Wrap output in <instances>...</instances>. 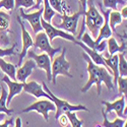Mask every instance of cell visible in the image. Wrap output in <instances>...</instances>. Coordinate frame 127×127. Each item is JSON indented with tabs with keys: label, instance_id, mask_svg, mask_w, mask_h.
I'll list each match as a JSON object with an SVG mask.
<instances>
[{
	"label": "cell",
	"instance_id": "e0dca14e",
	"mask_svg": "<svg viewBox=\"0 0 127 127\" xmlns=\"http://www.w3.org/2000/svg\"><path fill=\"white\" fill-rule=\"evenodd\" d=\"M104 60L107 64L108 68L111 69L113 73V83L114 86H117V78L119 77V72H118V54H113L109 55L108 53L104 57Z\"/></svg>",
	"mask_w": 127,
	"mask_h": 127
},
{
	"label": "cell",
	"instance_id": "30bf717a",
	"mask_svg": "<svg viewBox=\"0 0 127 127\" xmlns=\"http://www.w3.org/2000/svg\"><path fill=\"white\" fill-rule=\"evenodd\" d=\"M42 13H43V9H38L35 12L27 13L26 10H24L22 7H19V16L23 19H26L27 22L30 23L32 29H33V32L35 34H38L40 32L43 31V28H42V25H41Z\"/></svg>",
	"mask_w": 127,
	"mask_h": 127
},
{
	"label": "cell",
	"instance_id": "ba28073f",
	"mask_svg": "<svg viewBox=\"0 0 127 127\" xmlns=\"http://www.w3.org/2000/svg\"><path fill=\"white\" fill-rule=\"evenodd\" d=\"M83 14H84V12H82V11L75 12L72 15L63 14V15H61L62 23L59 24V25H56L55 27L57 29H60L62 31H64V32H67V33H70L71 35L74 36L76 34V28H77V24H78V19Z\"/></svg>",
	"mask_w": 127,
	"mask_h": 127
},
{
	"label": "cell",
	"instance_id": "836d02e7",
	"mask_svg": "<svg viewBox=\"0 0 127 127\" xmlns=\"http://www.w3.org/2000/svg\"><path fill=\"white\" fill-rule=\"evenodd\" d=\"M106 47H107V41L102 40L101 42H99L98 44L95 45V50H97L98 52H104Z\"/></svg>",
	"mask_w": 127,
	"mask_h": 127
},
{
	"label": "cell",
	"instance_id": "8d00e7d4",
	"mask_svg": "<svg viewBox=\"0 0 127 127\" xmlns=\"http://www.w3.org/2000/svg\"><path fill=\"white\" fill-rule=\"evenodd\" d=\"M7 126H14V122H13V118H9L6 119L3 123H1V127H7Z\"/></svg>",
	"mask_w": 127,
	"mask_h": 127
},
{
	"label": "cell",
	"instance_id": "ffe728a7",
	"mask_svg": "<svg viewBox=\"0 0 127 127\" xmlns=\"http://www.w3.org/2000/svg\"><path fill=\"white\" fill-rule=\"evenodd\" d=\"M10 24V16L4 11H0V38L2 40L6 36L7 32L9 30Z\"/></svg>",
	"mask_w": 127,
	"mask_h": 127
},
{
	"label": "cell",
	"instance_id": "8992f818",
	"mask_svg": "<svg viewBox=\"0 0 127 127\" xmlns=\"http://www.w3.org/2000/svg\"><path fill=\"white\" fill-rule=\"evenodd\" d=\"M41 25H42V28H43V31L45 32V34L47 35L50 43H52L54 41L55 38L59 37V38H62V39H65L67 41H71V42H74L76 41V39L74 38V36L71 35L70 33H67V32H64L60 29H57L56 27H54L51 23H47L46 20H44L43 18H41Z\"/></svg>",
	"mask_w": 127,
	"mask_h": 127
},
{
	"label": "cell",
	"instance_id": "74e56055",
	"mask_svg": "<svg viewBox=\"0 0 127 127\" xmlns=\"http://www.w3.org/2000/svg\"><path fill=\"white\" fill-rule=\"evenodd\" d=\"M120 14H121L122 18H125V19L127 18V6H126V5L123 6V8H122V10H121Z\"/></svg>",
	"mask_w": 127,
	"mask_h": 127
},
{
	"label": "cell",
	"instance_id": "7402d4cb",
	"mask_svg": "<svg viewBox=\"0 0 127 127\" xmlns=\"http://www.w3.org/2000/svg\"><path fill=\"white\" fill-rule=\"evenodd\" d=\"M1 94H0V112H3L7 115H11L14 111L12 109H9L6 105V100H7V94L8 92L5 90L4 87L1 86Z\"/></svg>",
	"mask_w": 127,
	"mask_h": 127
},
{
	"label": "cell",
	"instance_id": "7a4b0ae2",
	"mask_svg": "<svg viewBox=\"0 0 127 127\" xmlns=\"http://www.w3.org/2000/svg\"><path fill=\"white\" fill-rule=\"evenodd\" d=\"M83 16V22L86 25V28L90 30V32L93 35V38L96 39L98 37L99 31L104 23V16L100 13V11L97 9L96 5L93 1L89 3V9L87 10Z\"/></svg>",
	"mask_w": 127,
	"mask_h": 127
},
{
	"label": "cell",
	"instance_id": "d6986e66",
	"mask_svg": "<svg viewBox=\"0 0 127 127\" xmlns=\"http://www.w3.org/2000/svg\"><path fill=\"white\" fill-rule=\"evenodd\" d=\"M0 70L4 72L9 78H11L12 80H16V66L11 63L6 62L3 57H0Z\"/></svg>",
	"mask_w": 127,
	"mask_h": 127
},
{
	"label": "cell",
	"instance_id": "3957f363",
	"mask_svg": "<svg viewBox=\"0 0 127 127\" xmlns=\"http://www.w3.org/2000/svg\"><path fill=\"white\" fill-rule=\"evenodd\" d=\"M42 87H43L44 91L50 96L51 101L55 104V107H56L55 119L56 120H58L59 116L61 114H63V113H65L66 111H74V112H77V111H87V112H89V109L86 107V106H82V105H71L67 101H64V100H61V99L57 98L55 95L48 89L47 84L45 82L42 83Z\"/></svg>",
	"mask_w": 127,
	"mask_h": 127
},
{
	"label": "cell",
	"instance_id": "2e32d148",
	"mask_svg": "<svg viewBox=\"0 0 127 127\" xmlns=\"http://www.w3.org/2000/svg\"><path fill=\"white\" fill-rule=\"evenodd\" d=\"M37 67L35 61L29 58V60H26V62L24 63V65L22 67H19L16 70V80L19 82H26L27 78L32 74L33 70Z\"/></svg>",
	"mask_w": 127,
	"mask_h": 127
},
{
	"label": "cell",
	"instance_id": "277c9868",
	"mask_svg": "<svg viewBox=\"0 0 127 127\" xmlns=\"http://www.w3.org/2000/svg\"><path fill=\"white\" fill-rule=\"evenodd\" d=\"M65 52L66 49L63 48L61 50V54L57 56L55 59H53V63L51 64V71H52V80L53 84H56V78L58 75H64L66 77L72 78V74L69 73L70 63L65 59Z\"/></svg>",
	"mask_w": 127,
	"mask_h": 127
},
{
	"label": "cell",
	"instance_id": "83f0119b",
	"mask_svg": "<svg viewBox=\"0 0 127 127\" xmlns=\"http://www.w3.org/2000/svg\"><path fill=\"white\" fill-rule=\"evenodd\" d=\"M118 82V91L121 96H125L126 98V93H127V78L126 76H119L117 78Z\"/></svg>",
	"mask_w": 127,
	"mask_h": 127
},
{
	"label": "cell",
	"instance_id": "4316f807",
	"mask_svg": "<svg viewBox=\"0 0 127 127\" xmlns=\"http://www.w3.org/2000/svg\"><path fill=\"white\" fill-rule=\"evenodd\" d=\"M119 4L122 6H125L126 0H103V5L108 9L117 10Z\"/></svg>",
	"mask_w": 127,
	"mask_h": 127
},
{
	"label": "cell",
	"instance_id": "7c38bea8",
	"mask_svg": "<svg viewBox=\"0 0 127 127\" xmlns=\"http://www.w3.org/2000/svg\"><path fill=\"white\" fill-rule=\"evenodd\" d=\"M23 91L28 93L32 96H34L36 99L45 98L51 101L49 95L43 90L42 84H39L37 81H30V82H23Z\"/></svg>",
	"mask_w": 127,
	"mask_h": 127
},
{
	"label": "cell",
	"instance_id": "d590c367",
	"mask_svg": "<svg viewBox=\"0 0 127 127\" xmlns=\"http://www.w3.org/2000/svg\"><path fill=\"white\" fill-rule=\"evenodd\" d=\"M79 5H80L79 11L86 12L87 11V7H88V0H79Z\"/></svg>",
	"mask_w": 127,
	"mask_h": 127
},
{
	"label": "cell",
	"instance_id": "9a60e30c",
	"mask_svg": "<svg viewBox=\"0 0 127 127\" xmlns=\"http://www.w3.org/2000/svg\"><path fill=\"white\" fill-rule=\"evenodd\" d=\"M3 82H5L8 87V94H7V100H6V105L8 106L11 103V100L13 97L17 96L23 92V82H16V80L10 79L7 75L3 76L1 79Z\"/></svg>",
	"mask_w": 127,
	"mask_h": 127
},
{
	"label": "cell",
	"instance_id": "d4e9b609",
	"mask_svg": "<svg viewBox=\"0 0 127 127\" xmlns=\"http://www.w3.org/2000/svg\"><path fill=\"white\" fill-rule=\"evenodd\" d=\"M64 114L66 115V117L68 118V121L70 122V126H72V127H81V126H83L84 122L77 118V116H76L74 111H66Z\"/></svg>",
	"mask_w": 127,
	"mask_h": 127
},
{
	"label": "cell",
	"instance_id": "5bb4252c",
	"mask_svg": "<svg viewBox=\"0 0 127 127\" xmlns=\"http://www.w3.org/2000/svg\"><path fill=\"white\" fill-rule=\"evenodd\" d=\"M125 97L122 96L119 100L115 101L113 103L107 102V101H102L101 103L103 105L106 106V113H111V112H115L116 114L118 115V117L124 118L126 117V115L124 114V110L126 109V106H125Z\"/></svg>",
	"mask_w": 127,
	"mask_h": 127
},
{
	"label": "cell",
	"instance_id": "44dd1931",
	"mask_svg": "<svg viewBox=\"0 0 127 127\" xmlns=\"http://www.w3.org/2000/svg\"><path fill=\"white\" fill-rule=\"evenodd\" d=\"M122 16L119 11L117 10H113V11L109 12V26L112 30V32L116 33V26H118L122 23Z\"/></svg>",
	"mask_w": 127,
	"mask_h": 127
},
{
	"label": "cell",
	"instance_id": "e575fe53",
	"mask_svg": "<svg viewBox=\"0 0 127 127\" xmlns=\"http://www.w3.org/2000/svg\"><path fill=\"white\" fill-rule=\"evenodd\" d=\"M58 121L60 122V125L61 126H68V118L66 117V115L63 113L59 116V118H58Z\"/></svg>",
	"mask_w": 127,
	"mask_h": 127
},
{
	"label": "cell",
	"instance_id": "4fadbf2b",
	"mask_svg": "<svg viewBox=\"0 0 127 127\" xmlns=\"http://www.w3.org/2000/svg\"><path fill=\"white\" fill-rule=\"evenodd\" d=\"M74 44H76V45H78L79 47H81V48L83 49V51L86 52V54L92 59V61H93L94 63H96V64H98V65H102V66L106 67V68L108 69V71L113 75L111 69H109L108 66H107V64H106V62H105V60H104V56L100 54V52H98L97 50H95V49L89 48L87 45H84L82 42H79L78 40H76V41L74 42Z\"/></svg>",
	"mask_w": 127,
	"mask_h": 127
},
{
	"label": "cell",
	"instance_id": "f1b7e54d",
	"mask_svg": "<svg viewBox=\"0 0 127 127\" xmlns=\"http://www.w3.org/2000/svg\"><path fill=\"white\" fill-rule=\"evenodd\" d=\"M51 7L55 10L56 12H60V13H65V10L63 8L64 3H63L61 0H48Z\"/></svg>",
	"mask_w": 127,
	"mask_h": 127
},
{
	"label": "cell",
	"instance_id": "9c48e42d",
	"mask_svg": "<svg viewBox=\"0 0 127 127\" xmlns=\"http://www.w3.org/2000/svg\"><path fill=\"white\" fill-rule=\"evenodd\" d=\"M27 55H28L29 58H32L35 61L37 67L46 71L47 78H48L49 81H51L52 80V71H51L52 60L50 59V57H49V55L47 54V53H43V54H41V55H37L34 51H32V50L29 51L28 50Z\"/></svg>",
	"mask_w": 127,
	"mask_h": 127
},
{
	"label": "cell",
	"instance_id": "60d3db41",
	"mask_svg": "<svg viewBox=\"0 0 127 127\" xmlns=\"http://www.w3.org/2000/svg\"><path fill=\"white\" fill-rule=\"evenodd\" d=\"M14 126H16V127H20V126H23V125H22V120H20V118H19V117H18V118H16L15 123H14Z\"/></svg>",
	"mask_w": 127,
	"mask_h": 127
},
{
	"label": "cell",
	"instance_id": "52a82bcc",
	"mask_svg": "<svg viewBox=\"0 0 127 127\" xmlns=\"http://www.w3.org/2000/svg\"><path fill=\"white\" fill-rule=\"evenodd\" d=\"M36 48H39L42 52H46L49 55L50 59L53 60L54 56L57 52H61V48H53L50 44V41L47 37V35L45 34V32H40V33L36 34V39L34 42V46Z\"/></svg>",
	"mask_w": 127,
	"mask_h": 127
},
{
	"label": "cell",
	"instance_id": "484cf974",
	"mask_svg": "<svg viewBox=\"0 0 127 127\" xmlns=\"http://www.w3.org/2000/svg\"><path fill=\"white\" fill-rule=\"evenodd\" d=\"M118 72L119 76L127 75V61L124 57V53L118 54Z\"/></svg>",
	"mask_w": 127,
	"mask_h": 127
},
{
	"label": "cell",
	"instance_id": "ab89813d",
	"mask_svg": "<svg viewBox=\"0 0 127 127\" xmlns=\"http://www.w3.org/2000/svg\"><path fill=\"white\" fill-rule=\"evenodd\" d=\"M6 116H7V114H5L3 112H0V127H1V121L5 119Z\"/></svg>",
	"mask_w": 127,
	"mask_h": 127
},
{
	"label": "cell",
	"instance_id": "8fae6325",
	"mask_svg": "<svg viewBox=\"0 0 127 127\" xmlns=\"http://www.w3.org/2000/svg\"><path fill=\"white\" fill-rule=\"evenodd\" d=\"M17 22H18L20 28H22V40H23V50H22V52H20V54H19V59H18V63H17V66H20L22 65V63H23L24 58L27 56L28 50L31 47L34 46V41H33V39H32L30 33L26 30V27H25V25L23 23V18L20 17L19 15L17 16Z\"/></svg>",
	"mask_w": 127,
	"mask_h": 127
},
{
	"label": "cell",
	"instance_id": "5b68a950",
	"mask_svg": "<svg viewBox=\"0 0 127 127\" xmlns=\"http://www.w3.org/2000/svg\"><path fill=\"white\" fill-rule=\"evenodd\" d=\"M37 112L43 115V117L46 121L49 120V112H55L56 107L55 104L52 101L46 99V100H42V101H37L34 104H32L31 106L27 107L22 111V113H29V112Z\"/></svg>",
	"mask_w": 127,
	"mask_h": 127
},
{
	"label": "cell",
	"instance_id": "1f68e13d",
	"mask_svg": "<svg viewBox=\"0 0 127 127\" xmlns=\"http://www.w3.org/2000/svg\"><path fill=\"white\" fill-rule=\"evenodd\" d=\"M0 8H5L6 10L14 9V0H0Z\"/></svg>",
	"mask_w": 127,
	"mask_h": 127
},
{
	"label": "cell",
	"instance_id": "ac0fdd59",
	"mask_svg": "<svg viewBox=\"0 0 127 127\" xmlns=\"http://www.w3.org/2000/svg\"><path fill=\"white\" fill-rule=\"evenodd\" d=\"M107 46H108V54L109 55H113L116 53H124L126 52V42L123 40L122 45L119 46L117 41L115 40V38H113L112 36L107 39Z\"/></svg>",
	"mask_w": 127,
	"mask_h": 127
},
{
	"label": "cell",
	"instance_id": "f546056e",
	"mask_svg": "<svg viewBox=\"0 0 127 127\" xmlns=\"http://www.w3.org/2000/svg\"><path fill=\"white\" fill-rule=\"evenodd\" d=\"M35 5V0H14V8L25 7L27 9Z\"/></svg>",
	"mask_w": 127,
	"mask_h": 127
},
{
	"label": "cell",
	"instance_id": "6da1fadb",
	"mask_svg": "<svg viewBox=\"0 0 127 127\" xmlns=\"http://www.w3.org/2000/svg\"><path fill=\"white\" fill-rule=\"evenodd\" d=\"M82 57L88 62L89 80L87 84H84V87L81 89V93H87L92 88V86L96 84L98 96H100L102 93V83H105L107 89L113 90L115 88L113 83V75L108 71V69L102 65H98L96 63H94L86 53H82Z\"/></svg>",
	"mask_w": 127,
	"mask_h": 127
},
{
	"label": "cell",
	"instance_id": "d6a6232c",
	"mask_svg": "<svg viewBox=\"0 0 127 127\" xmlns=\"http://www.w3.org/2000/svg\"><path fill=\"white\" fill-rule=\"evenodd\" d=\"M15 44L8 49H0V57H4V56H9V55H15L14 52V48H15ZM0 75H1V70H0Z\"/></svg>",
	"mask_w": 127,
	"mask_h": 127
},
{
	"label": "cell",
	"instance_id": "b9f144b4",
	"mask_svg": "<svg viewBox=\"0 0 127 127\" xmlns=\"http://www.w3.org/2000/svg\"><path fill=\"white\" fill-rule=\"evenodd\" d=\"M0 91H1V84H0Z\"/></svg>",
	"mask_w": 127,
	"mask_h": 127
},
{
	"label": "cell",
	"instance_id": "4dcf8cb0",
	"mask_svg": "<svg viewBox=\"0 0 127 127\" xmlns=\"http://www.w3.org/2000/svg\"><path fill=\"white\" fill-rule=\"evenodd\" d=\"M80 40H81L82 43H83L84 45H87L89 48L95 49V41L93 40V38H92L88 33H83L82 36L80 37Z\"/></svg>",
	"mask_w": 127,
	"mask_h": 127
},
{
	"label": "cell",
	"instance_id": "603a6c76",
	"mask_svg": "<svg viewBox=\"0 0 127 127\" xmlns=\"http://www.w3.org/2000/svg\"><path fill=\"white\" fill-rule=\"evenodd\" d=\"M102 114L104 117V122L102 124L103 127H123L126 124V120H124V119H116L113 122H110L108 120L107 113L105 112V110H102Z\"/></svg>",
	"mask_w": 127,
	"mask_h": 127
},
{
	"label": "cell",
	"instance_id": "f35d334b",
	"mask_svg": "<svg viewBox=\"0 0 127 127\" xmlns=\"http://www.w3.org/2000/svg\"><path fill=\"white\" fill-rule=\"evenodd\" d=\"M42 1H43V0H36L35 5H34L33 7H31V9H39V7H40V5H41Z\"/></svg>",
	"mask_w": 127,
	"mask_h": 127
},
{
	"label": "cell",
	"instance_id": "cb8c5ba5",
	"mask_svg": "<svg viewBox=\"0 0 127 127\" xmlns=\"http://www.w3.org/2000/svg\"><path fill=\"white\" fill-rule=\"evenodd\" d=\"M43 19L47 23L52 22V17H54L56 14V11L53 9L49 3L48 0H44V9H43Z\"/></svg>",
	"mask_w": 127,
	"mask_h": 127
}]
</instances>
